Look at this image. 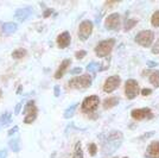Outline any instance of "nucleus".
Here are the masks:
<instances>
[{"label":"nucleus","mask_w":159,"mask_h":158,"mask_svg":"<svg viewBox=\"0 0 159 158\" xmlns=\"http://www.w3.org/2000/svg\"><path fill=\"white\" fill-rule=\"evenodd\" d=\"M87 72L88 74H96L98 72H100V64L96 62H90L88 66H87Z\"/></svg>","instance_id":"nucleus-21"},{"label":"nucleus","mask_w":159,"mask_h":158,"mask_svg":"<svg viewBox=\"0 0 159 158\" xmlns=\"http://www.w3.org/2000/svg\"><path fill=\"white\" fill-rule=\"evenodd\" d=\"M121 25V16L119 13H112L109 14L105 20V27L107 30L112 31H118Z\"/></svg>","instance_id":"nucleus-10"},{"label":"nucleus","mask_w":159,"mask_h":158,"mask_svg":"<svg viewBox=\"0 0 159 158\" xmlns=\"http://www.w3.org/2000/svg\"><path fill=\"white\" fill-rule=\"evenodd\" d=\"M151 93H152V89H150V88H144V89H141V95H144V96L150 95Z\"/></svg>","instance_id":"nucleus-32"},{"label":"nucleus","mask_w":159,"mask_h":158,"mask_svg":"<svg viewBox=\"0 0 159 158\" xmlns=\"http://www.w3.org/2000/svg\"><path fill=\"white\" fill-rule=\"evenodd\" d=\"M114 45H115V40L114 38H109V40L100 42L99 44L95 46L94 50H95V53H96L98 57L105 58V57H107L109 53H112Z\"/></svg>","instance_id":"nucleus-3"},{"label":"nucleus","mask_w":159,"mask_h":158,"mask_svg":"<svg viewBox=\"0 0 159 158\" xmlns=\"http://www.w3.org/2000/svg\"><path fill=\"white\" fill-rule=\"evenodd\" d=\"M145 158H159V142H152L147 146Z\"/></svg>","instance_id":"nucleus-12"},{"label":"nucleus","mask_w":159,"mask_h":158,"mask_svg":"<svg viewBox=\"0 0 159 158\" xmlns=\"http://www.w3.org/2000/svg\"><path fill=\"white\" fill-rule=\"evenodd\" d=\"M51 13H52V10H50V8H47V11L44 12V17L47 18V17H49V16H50Z\"/></svg>","instance_id":"nucleus-37"},{"label":"nucleus","mask_w":159,"mask_h":158,"mask_svg":"<svg viewBox=\"0 0 159 158\" xmlns=\"http://www.w3.org/2000/svg\"><path fill=\"white\" fill-rule=\"evenodd\" d=\"M77 106H79V102H75L73 105L70 106V107H68L64 113H63V117L66 119H70L73 117L74 114H75V111H76V108H77Z\"/></svg>","instance_id":"nucleus-19"},{"label":"nucleus","mask_w":159,"mask_h":158,"mask_svg":"<svg viewBox=\"0 0 159 158\" xmlns=\"http://www.w3.org/2000/svg\"><path fill=\"white\" fill-rule=\"evenodd\" d=\"M157 66H158V62H154V61H148L147 62V67H150V68H153V67Z\"/></svg>","instance_id":"nucleus-35"},{"label":"nucleus","mask_w":159,"mask_h":158,"mask_svg":"<svg viewBox=\"0 0 159 158\" xmlns=\"http://www.w3.org/2000/svg\"><path fill=\"white\" fill-rule=\"evenodd\" d=\"M119 104V99L116 96H111V98H107V99L103 100L102 102V107L103 109H109V108H113Z\"/></svg>","instance_id":"nucleus-17"},{"label":"nucleus","mask_w":159,"mask_h":158,"mask_svg":"<svg viewBox=\"0 0 159 158\" xmlns=\"http://www.w3.org/2000/svg\"><path fill=\"white\" fill-rule=\"evenodd\" d=\"M153 40H154V32L151 30H144L140 31L135 36V43L139 44L143 48H150L152 45Z\"/></svg>","instance_id":"nucleus-4"},{"label":"nucleus","mask_w":159,"mask_h":158,"mask_svg":"<svg viewBox=\"0 0 159 158\" xmlns=\"http://www.w3.org/2000/svg\"><path fill=\"white\" fill-rule=\"evenodd\" d=\"M88 151H89V155L90 156H95L96 152H98V146L95 143H92V144L88 145Z\"/></svg>","instance_id":"nucleus-27"},{"label":"nucleus","mask_w":159,"mask_h":158,"mask_svg":"<svg viewBox=\"0 0 159 158\" xmlns=\"http://www.w3.org/2000/svg\"><path fill=\"white\" fill-rule=\"evenodd\" d=\"M124 158H128V157H124Z\"/></svg>","instance_id":"nucleus-40"},{"label":"nucleus","mask_w":159,"mask_h":158,"mask_svg":"<svg viewBox=\"0 0 159 158\" xmlns=\"http://www.w3.org/2000/svg\"><path fill=\"white\" fill-rule=\"evenodd\" d=\"M137 23H138V20L137 19H127L126 24H125V31H129Z\"/></svg>","instance_id":"nucleus-26"},{"label":"nucleus","mask_w":159,"mask_h":158,"mask_svg":"<svg viewBox=\"0 0 159 158\" xmlns=\"http://www.w3.org/2000/svg\"><path fill=\"white\" fill-rule=\"evenodd\" d=\"M6 157H7L6 150H0V158H6Z\"/></svg>","instance_id":"nucleus-36"},{"label":"nucleus","mask_w":159,"mask_h":158,"mask_svg":"<svg viewBox=\"0 0 159 158\" xmlns=\"http://www.w3.org/2000/svg\"><path fill=\"white\" fill-rule=\"evenodd\" d=\"M33 13V8L32 7H25V8H19L14 12V17L20 21H24L27 18H30Z\"/></svg>","instance_id":"nucleus-13"},{"label":"nucleus","mask_w":159,"mask_h":158,"mask_svg":"<svg viewBox=\"0 0 159 158\" xmlns=\"http://www.w3.org/2000/svg\"><path fill=\"white\" fill-rule=\"evenodd\" d=\"M73 158H83V151H82V146H81V143H80V142H77V143L75 144Z\"/></svg>","instance_id":"nucleus-22"},{"label":"nucleus","mask_w":159,"mask_h":158,"mask_svg":"<svg viewBox=\"0 0 159 158\" xmlns=\"http://www.w3.org/2000/svg\"><path fill=\"white\" fill-rule=\"evenodd\" d=\"M18 131H19V127H18V126H14L13 128H11V130L8 131V133H7V134H8L10 137H12L14 133H17Z\"/></svg>","instance_id":"nucleus-31"},{"label":"nucleus","mask_w":159,"mask_h":158,"mask_svg":"<svg viewBox=\"0 0 159 158\" xmlns=\"http://www.w3.org/2000/svg\"><path fill=\"white\" fill-rule=\"evenodd\" d=\"M12 120V114L11 112H5L0 115V124L1 125H8Z\"/></svg>","instance_id":"nucleus-20"},{"label":"nucleus","mask_w":159,"mask_h":158,"mask_svg":"<svg viewBox=\"0 0 159 158\" xmlns=\"http://www.w3.org/2000/svg\"><path fill=\"white\" fill-rule=\"evenodd\" d=\"M151 24L154 27H159V11H156L151 17Z\"/></svg>","instance_id":"nucleus-25"},{"label":"nucleus","mask_w":159,"mask_h":158,"mask_svg":"<svg viewBox=\"0 0 159 158\" xmlns=\"http://www.w3.org/2000/svg\"><path fill=\"white\" fill-rule=\"evenodd\" d=\"M21 107H23V101H19V102L16 105V108H14V114H16V115H18V114L20 113Z\"/></svg>","instance_id":"nucleus-30"},{"label":"nucleus","mask_w":159,"mask_h":158,"mask_svg":"<svg viewBox=\"0 0 159 158\" xmlns=\"http://www.w3.org/2000/svg\"><path fill=\"white\" fill-rule=\"evenodd\" d=\"M1 95H2V91L0 89V98H1Z\"/></svg>","instance_id":"nucleus-38"},{"label":"nucleus","mask_w":159,"mask_h":158,"mask_svg":"<svg viewBox=\"0 0 159 158\" xmlns=\"http://www.w3.org/2000/svg\"><path fill=\"white\" fill-rule=\"evenodd\" d=\"M131 117H132L134 120H138V121H141V120H150V119H153L154 114L151 111V108H135L131 112Z\"/></svg>","instance_id":"nucleus-9"},{"label":"nucleus","mask_w":159,"mask_h":158,"mask_svg":"<svg viewBox=\"0 0 159 158\" xmlns=\"http://www.w3.org/2000/svg\"><path fill=\"white\" fill-rule=\"evenodd\" d=\"M93 29L94 25L90 20H83L79 26V32H77L79 38L81 40H87L93 33Z\"/></svg>","instance_id":"nucleus-8"},{"label":"nucleus","mask_w":159,"mask_h":158,"mask_svg":"<svg viewBox=\"0 0 159 158\" xmlns=\"http://www.w3.org/2000/svg\"><path fill=\"white\" fill-rule=\"evenodd\" d=\"M81 72H82V68H75L73 70H70L71 75H76V74H81Z\"/></svg>","instance_id":"nucleus-34"},{"label":"nucleus","mask_w":159,"mask_h":158,"mask_svg":"<svg viewBox=\"0 0 159 158\" xmlns=\"http://www.w3.org/2000/svg\"><path fill=\"white\" fill-rule=\"evenodd\" d=\"M148 81H150V83L154 86L156 88H159V70H154L150 74V76H148Z\"/></svg>","instance_id":"nucleus-18"},{"label":"nucleus","mask_w":159,"mask_h":158,"mask_svg":"<svg viewBox=\"0 0 159 158\" xmlns=\"http://www.w3.org/2000/svg\"><path fill=\"white\" fill-rule=\"evenodd\" d=\"M113 158H119V157H113Z\"/></svg>","instance_id":"nucleus-39"},{"label":"nucleus","mask_w":159,"mask_h":158,"mask_svg":"<svg viewBox=\"0 0 159 158\" xmlns=\"http://www.w3.org/2000/svg\"><path fill=\"white\" fill-rule=\"evenodd\" d=\"M124 140V136L120 131H111L102 138V152L103 156H112L119 149Z\"/></svg>","instance_id":"nucleus-1"},{"label":"nucleus","mask_w":159,"mask_h":158,"mask_svg":"<svg viewBox=\"0 0 159 158\" xmlns=\"http://www.w3.org/2000/svg\"><path fill=\"white\" fill-rule=\"evenodd\" d=\"M53 93H55V96L56 98H58L61 95V91H60V86H55V88H53Z\"/></svg>","instance_id":"nucleus-33"},{"label":"nucleus","mask_w":159,"mask_h":158,"mask_svg":"<svg viewBox=\"0 0 159 158\" xmlns=\"http://www.w3.org/2000/svg\"><path fill=\"white\" fill-rule=\"evenodd\" d=\"M86 55H87L86 50H79V51L75 53V57H76V59H82L83 57H86Z\"/></svg>","instance_id":"nucleus-28"},{"label":"nucleus","mask_w":159,"mask_h":158,"mask_svg":"<svg viewBox=\"0 0 159 158\" xmlns=\"http://www.w3.org/2000/svg\"><path fill=\"white\" fill-rule=\"evenodd\" d=\"M100 105V98L98 95H89L82 101L81 104V109L83 113H93L96 111V108Z\"/></svg>","instance_id":"nucleus-6"},{"label":"nucleus","mask_w":159,"mask_h":158,"mask_svg":"<svg viewBox=\"0 0 159 158\" xmlns=\"http://www.w3.org/2000/svg\"><path fill=\"white\" fill-rule=\"evenodd\" d=\"M70 42H71V37H70V33L68 32V31L62 32L61 35H58V37H57V45H58V48H61V49L68 48L69 44H70Z\"/></svg>","instance_id":"nucleus-14"},{"label":"nucleus","mask_w":159,"mask_h":158,"mask_svg":"<svg viewBox=\"0 0 159 158\" xmlns=\"http://www.w3.org/2000/svg\"><path fill=\"white\" fill-rule=\"evenodd\" d=\"M151 51H152L153 55H159V38H158V40L154 43V45L152 46Z\"/></svg>","instance_id":"nucleus-29"},{"label":"nucleus","mask_w":159,"mask_h":158,"mask_svg":"<svg viewBox=\"0 0 159 158\" xmlns=\"http://www.w3.org/2000/svg\"><path fill=\"white\" fill-rule=\"evenodd\" d=\"M120 82H121V79H120V76H118V75L109 76L108 79H106L105 83H103V92L107 93V94L113 93L115 89L119 88Z\"/></svg>","instance_id":"nucleus-11"},{"label":"nucleus","mask_w":159,"mask_h":158,"mask_svg":"<svg viewBox=\"0 0 159 158\" xmlns=\"http://www.w3.org/2000/svg\"><path fill=\"white\" fill-rule=\"evenodd\" d=\"M23 114H25V118H24V124H32L33 121L37 119L38 115V108L34 105V101L30 100L27 101L25 107H24V111Z\"/></svg>","instance_id":"nucleus-5"},{"label":"nucleus","mask_w":159,"mask_h":158,"mask_svg":"<svg viewBox=\"0 0 159 158\" xmlns=\"http://www.w3.org/2000/svg\"><path fill=\"white\" fill-rule=\"evenodd\" d=\"M70 64H71V61L69 58L64 59L62 63H61L60 68L57 69V72H55V79L56 80H60L62 79L63 76H64V74L66 72V70H68V68L70 67Z\"/></svg>","instance_id":"nucleus-15"},{"label":"nucleus","mask_w":159,"mask_h":158,"mask_svg":"<svg viewBox=\"0 0 159 158\" xmlns=\"http://www.w3.org/2000/svg\"><path fill=\"white\" fill-rule=\"evenodd\" d=\"M26 53H27L25 49H17V50H14L13 53H12V57L16 59H20L23 58V57H25Z\"/></svg>","instance_id":"nucleus-24"},{"label":"nucleus","mask_w":159,"mask_h":158,"mask_svg":"<svg viewBox=\"0 0 159 158\" xmlns=\"http://www.w3.org/2000/svg\"><path fill=\"white\" fill-rule=\"evenodd\" d=\"M8 146H10V149H11L13 152H19L20 151L19 139H12V140H10Z\"/></svg>","instance_id":"nucleus-23"},{"label":"nucleus","mask_w":159,"mask_h":158,"mask_svg":"<svg viewBox=\"0 0 159 158\" xmlns=\"http://www.w3.org/2000/svg\"><path fill=\"white\" fill-rule=\"evenodd\" d=\"M139 94V83L137 80L129 79L125 82V95L128 100H133Z\"/></svg>","instance_id":"nucleus-7"},{"label":"nucleus","mask_w":159,"mask_h":158,"mask_svg":"<svg viewBox=\"0 0 159 158\" xmlns=\"http://www.w3.org/2000/svg\"><path fill=\"white\" fill-rule=\"evenodd\" d=\"M93 76L90 74H83L81 76H76L68 82V87L71 89H86L92 86Z\"/></svg>","instance_id":"nucleus-2"},{"label":"nucleus","mask_w":159,"mask_h":158,"mask_svg":"<svg viewBox=\"0 0 159 158\" xmlns=\"http://www.w3.org/2000/svg\"><path fill=\"white\" fill-rule=\"evenodd\" d=\"M2 32L5 35H12L18 30V24L13 23V21H8V23H4L2 24Z\"/></svg>","instance_id":"nucleus-16"}]
</instances>
